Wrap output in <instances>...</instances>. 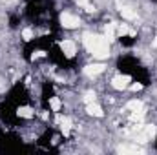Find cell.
<instances>
[{
    "label": "cell",
    "instance_id": "1",
    "mask_svg": "<svg viewBox=\"0 0 157 155\" xmlns=\"http://www.w3.org/2000/svg\"><path fill=\"white\" fill-rule=\"evenodd\" d=\"M84 47L95 57V59H108L110 57V44H108V39L104 35H91V33H86L84 35Z\"/></svg>",
    "mask_w": 157,
    "mask_h": 155
},
{
    "label": "cell",
    "instance_id": "2",
    "mask_svg": "<svg viewBox=\"0 0 157 155\" xmlns=\"http://www.w3.org/2000/svg\"><path fill=\"white\" fill-rule=\"evenodd\" d=\"M60 26L66 28V29H73V28H78L80 26V18L73 13H62L60 15Z\"/></svg>",
    "mask_w": 157,
    "mask_h": 155
},
{
    "label": "cell",
    "instance_id": "3",
    "mask_svg": "<svg viewBox=\"0 0 157 155\" xmlns=\"http://www.w3.org/2000/svg\"><path fill=\"white\" fill-rule=\"evenodd\" d=\"M60 49H62L64 57H68V59H71V57L77 55V44L73 40H62L60 42Z\"/></svg>",
    "mask_w": 157,
    "mask_h": 155
},
{
    "label": "cell",
    "instance_id": "4",
    "mask_svg": "<svg viewBox=\"0 0 157 155\" xmlns=\"http://www.w3.org/2000/svg\"><path fill=\"white\" fill-rule=\"evenodd\" d=\"M104 70H106V66H104L102 62H97V64H88V66L84 68V75H86V77H97V75H101Z\"/></svg>",
    "mask_w": 157,
    "mask_h": 155
},
{
    "label": "cell",
    "instance_id": "5",
    "mask_svg": "<svg viewBox=\"0 0 157 155\" xmlns=\"http://www.w3.org/2000/svg\"><path fill=\"white\" fill-rule=\"evenodd\" d=\"M130 82H132V78L128 77V75H117V77L112 78V86L115 88V89H126V88H130Z\"/></svg>",
    "mask_w": 157,
    "mask_h": 155
},
{
    "label": "cell",
    "instance_id": "6",
    "mask_svg": "<svg viewBox=\"0 0 157 155\" xmlns=\"http://www.w3.org/2000/svg\"><path fill=\"white\" fill-rule=\"evenodd\" d=\"M57 122L60 124V130L64 131V135H68V133H70V130H71V119H68V117L57 113Z\"/></svg>",
    "mask_w": 157,
    "mask_h": 155
},
{
    "label": "cell",
    "instance_id": "7",
    "mask_svg": "<svg viewBox=\"0 0 157 155\" xmlns=\"http://www.w3.org/2000/svg\"><path fill=\"white\" fill-rule=\"evenodd\" d=\"M86 112L90 113V115H93V117H102L104 113H102V108L93 100V102H88V106H86Z\"/></svg>",
    "mask_w": 157,
    "mask_h": 155
},
{
    "label": "cell",
    "instance_id": "8",
    "mask_svg": "<svg viewBox=\"0 0 157 155\" xmlns=\"http://www.w3.org/2000/svg\"><path fill=\"white\" fill-rule=\"evenodd\" d=\"M104 37L108 39V42L117 39V24H108L104 28Z\"/></svg>",
    "mask_w": 157,
    "mask_h": 155
},
{
    "label": "cell",
    "instance_id": "9",
    "mask_svg": "<svg viewBox=\"0 0 157 155\" xmlns=\"http://www.w3.org/2000/svg\"><path fill=\"white\" fill-rule=\"evenodd\" d=\"M143 108H144V106H143V102H141V100H130V102L126 104V110H128V112H132V113H141V112H143Z\"/></svg>",
    "mask_w": 157,
    "mask_h": 155
},
{
    "label": "cell",
    "instance_id": "10",
    "mask_svg": "<svg viewBox=\"0 0 157 155\" xmlns=\"http://www.w3.org/2000/svg\"><path fill=\"white\" fill-rule=\"evenodd\" d=\"M121 15H122V18H126V20H135V18H137V11H133L132 7H126V6L121 7Z\"/></svg>",
    "mask_w": 157,
    "mask_h": 155
},
{
    "label": "cell",
    "instance_id": "11",
    "mask_svg": "<svg viewBox=\"0 0 157 155\" xmlns=\"http://www.w3.org/2000/svg\"><path fill=\"white\" fill-rule=\"evenodd\" d=\"M17 113H18V117H22V119H33L35 117V110H31L28 106H20Z\"/></svg>",
    "mask_w": 157,
    "mask_h": 155
},
{
    "label": "cell",
    "instance_id": "12",
    "mask_svg": "<svg viewBox=\"0 0 157 155\" xmlns=\"http://www.w3.org/2000/svg\"><path fill=\"white\" fill-rule=\"evenodd\" d=\"M49 108H51V112L59 113V112H60V108H62L60 99H59V97H49Z\"/></svg>",
    "mask_w": 157,
    "mask_h": 155
},
{
    "label": "cell",
    "instance_id": "13",
    "mask_svg": "<svg viewBox=\"0 0 157 155\" xmlns=\"http://www.w3.org/2000/svg\"><path fill=\"white\" fill-rule=\"evenodd\" d=\"M75 2H77L78 6H80V7H84L86 11H90V13L93 11V6H91V4H90L88 0H75Z\"/></svg>",
    "mask_w": 157,
    "mask_h": 155
},
{
    "label": "cell",
    "instance_id": "14",
    "mask_svg": "<svg viewBox=\"0 0 157 155\" xmlns=\"http://www.w3.org/2000/svg\"><path fill=\"white\" fill-rule=\"evenodd\" d=\"M22 39L26 40V42H28V40H31V39H33V29H29V28H26V29L22 31Z\"/></svg>",
    "mask_w": 157,
    "mask_h": 155
},
{
    "label": "cell",
    "instance_id": "15",
    "mask_svg": "<svg viewBox=\"0 0 157 155\" xmlns=\"http://www.w3.org/2000/svg\"><path fill=\"white\" fill-rule=\"evenodd\" d=\"M121 152H122V153H128V152L135 153V152H139V148H137V146H122V148H121Z\"/></svg>",
    "mask_w": 157,
    "mask_h": 155
}]
</instances>
